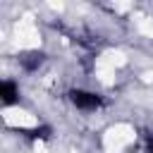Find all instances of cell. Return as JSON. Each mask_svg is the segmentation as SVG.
<instances>
[{
	"mask_svg": "<svg viewBox=\"0 0 153 153\" xmlns=\"http://www.w3.org/2000/svg\"><path fill=\"white\" fill-rule=\"evenodd\" d=\"M0 96H2V103H5V105H12V103L17 100V86H14L12 81H5Z\"/></svg>",
	"mask_w": 153,
	"mask_h": 153,
	"instance_id": "7a4b0ae2",
	"label": "cell"
},
{
	"mask_svg": "<svg viewBox=\"0 0 153 153\" xmlns=\"http://www.w3.org/2000/svg\"><path fill=\"white\" fill-rule=\"evenodd\" d=\"M146 153H153V134H151L148 141H146Z\"/></svg>",
	"mask_w": 153,
	"mask_h": 153,
	"instance_id": "5b68a950",
	"label": "cell"
},
{
	"mask_svg": "<svg viewBox=\"0 0 153 153\" xmlns=\"http://www.w3.org/2000/svg\"><path fill=\"white\" fill-rule=\"evenodd\" d=\"M41 60H43V55H41V53H29L26 57H22V65H24L26 69H33V67H38V65H41Z\"/></svg>",
	"mask_w": 153,
	"mask_h": 153,
	"instance_id": "3957f363",
	"label": "cell"
},
{
	"mask_svg": "<svg viewBox=\"0 0 153 153\" xmlns=\"http://www.w3.org/2000/svg\"><path fill=\"white\" fill-rule=\"evenodd\" d=\"M29 136H31V139H48V136H50V129H48V127H38V129L29 131Z\"/></svg>",
	"mask_w": 153,
	"mask_h": 153,
	"instance_id": "277c9868",
	"label": "cell"
},
{
	"mask_svg": "<svg viewBox=\"0 0 153 153\" xmlns=\"http://www.w3.org/2000/svg\"><path fill=\"white\" fill-rule=\"evenodd\" d=\"M69 98H72V103H74L76 108H81V110H93V108L100 105V98H98L96 93H88V91H72Z\"/></svg>",
	"mask_w": 153,
	"mask_h": 153,
	"instance_id": "6da1fadb",
	"label": "cell"
}]
</instances>
